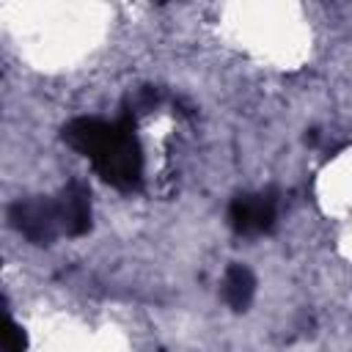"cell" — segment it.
Instances as JSON below:
<instances>
[{
  "instance_id": "1",
  "label": "cell",
  "mask_w": 352,
  "mask_h": 352,
  "mask_svg": "<svg viewBox=\"0 0 352 352\" xmlns=\"http://www.w3.org/2000/svg\"><path fill=\"white\" fill-rule=\"evenodd\" d=\"M63 140L82 157L91 160L94 170L116 190L132 192L143 184V148L135 135L129 116L118 121L104 118H74L63 129Z\"/></svg>"
},
{
  "instance_id": "2",
  "label": "cell",
  "mask_w": 352,
  "mask_h": 352,
  "mask_svg": "<svg viewBox=\"0 0 352 352\" xmlns=\"http://www.w3.org/2000/svg\"><path fill=\"white\" fill-rule=\"evenodd\" d=\"M8 220L33 245H52L55 236L63 234L55 198H19L8 209Z\"/></svg>"
},
{
  "instance_id": "3",
  "label": "cell",
  "mask_w": 352,
  "mask_h": 352,
  "mask_svg": "<svg viewBox=\"0 0 352 352\" xmlns=\"http://www.w3.org/2000/svg\"><path fill=\"white\" fill-rule=\"evenodd\" d=\"M278 204L270 192H242L228 206V223L242 236L264 234L275 226Z\"/></svg>"
},
{
  "instance_id": "4",
  "label": "cell",
  "mask_w": 352,
  "mask_h": 352,
  "mask_svg": "<svg viewBox=\"0 0 352 352\" xmlns=\"http://www.w3.org/2000/svg\"><path fill=\"white\" fill-rule=\"evenodd\" d=\"M58 212H60V226L63 234L69 236H82L91 231V190L85 182L72 179L58 195H55Z\"/></svg>"
},
{
  "instance_id": "5",
  "label": "cell",
  "mask_w": 352,
  "mask_h": 352,
  "mask_svg": "<svg viewBox=\"0 0 352 352\" xmlns=\"http://www.w3.org/2000/svg\"><path fill=\"white\" fill-rule=\"evenodd\" d=\"M256 294V275L245 264H231L223 275V297L231 311H248Z\"/></svg>"
},
{
  "instance_id": "6",
  "label": "cell",
  "mask_w": 352,
  "mask_h": 352,
  "mask_svg": "<svg viewBox=\"0 0 352 352\" xmlns=\"http://www.w3.org/2000/svg\"><path fill=\"white\" fill-rule=\"evenodd\" d=\"M3 346H6V352H25V349H28V336H25V330H22L11 316H6Z\"/></svg>"
}]
</instances>
